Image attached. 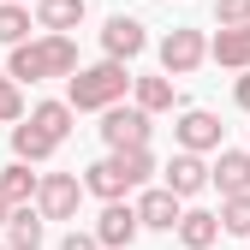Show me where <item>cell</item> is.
Wrapping results in <instances>:
<instances>
[{"label":"cell","mask_w":250,"mask_h":250,"mask_svg":"<svg viewBox=\"0 0 250 250\" xmlns=\"http://www.w3.org/2000/svg\"><path fill=\"white\" fill-rule=\"evenodd\" d=\"M0 119L6 125H24V96H18V78L0 72Z\"/></svg>","instance_id":"obj_23"},{"label":"cell","mask_w":250,"mask_h":250,"mask_svg":"<svg viewBox=\"0 0 250 250\" xmlns=\"http://www.w3.org/2000/svg\"><path fill=\"white\" fill-rule=\"evenodd\" d=\"M232 102H238V107H244V113H250V72H244V78H238V83H232Z\"/></svg>","instance_id":"obj_26"},{"label":"cell","mask_w":250,"mask_h":250,"mask_svg":"<svg viewBox=\"0 0 250 250\" xmlns=\"http://www.w3.org/2000/svg\"><path fill=\"white\" fill-rule=\"evenodd\" d=\"M137 232H143L137 203H107V208H102V221H96L102 250H131V244H137Z\"/></svg>","instance_id":"obj_9"},{"label":"cell","mask_w":250,"mask_h":250,"mask_svg":"<svg viewBox=\"0 0 250 250\" xmlns=\"http://www.w3.org/2000/svg\"><path fill=\"white\" fill-rule=\"evenodd\" d=\"M0 250H6V244H0Z\"/></svg>","instance_id":"obj_29"},{"label":"cell","mask_w":250,"mask_h":250,"mask_svg":"<svg viewBox=\"0 0 250 250\" xmlns=\"http://www.w3.org/2000/svg\"><path fill=\"white\" fill-rule=\"evenodd\" d=\"M102 48H107V60L131 66V60L149 48V36H143V18H131V12H113V18H107V30H102Z\"/></svg>","instance_id":"obj_8"},{"label":"cell","mask_w":250,"mask_h":250,"mask_svg":"<svg viewBox=\"0 0 250 250\" xmlns=\"http://www.w3.org/2000/svg\"><path fill=\"white\" fill-rule=\"evenodd\" d=\"M137 221H143V227H155V232H179L185 208H179V197L167 191V185H155V191H143V197H137Z\"/></svg>","instance_id":"obj_11"},{"label":"cell","mask_w":250,"mask_h":250,"mask_svg":"<svg viewBox=\"0 0 250 250\" xmlns=\"http://www.w3.org/2000/svg\"><path fill=\"white\" fill-rule=\"evenodd\" d=\"M173 102H179L173 78H137V107H143V113H167Z\"/></svg>","instance_id":"obj_20"},{"label":"cell","mask_w":250,"mask_h":250,"mask_svg":"<svg viewBox=\"0 0 250 250\" xmlns=\"http://www.w3.org/2000/svg\"><path fill=\"white\" fill-rule=\"evenodd\" d=\"M24 36H30V6L0 0V42H6V48H24Z\"/></svg>","instance_id":"obj_21"},{"label":"cell","mask_w":250,"mask_h":250,"mask_svg":"<svg viewBox=\"0 0 250 250\" xmlns=\"http://www.w3.org/2000/svg\"><path fill=\"white\" fill-rule=\"evenodd\" d=\"M149 131H155V125H149V113H143L137 102L102 113V143H107V149H149Z\"/></svg>","instance_id":"obj_5"},{"label":"cell","mask_w":250,"mask_h":250,"mask_svg":"<svg viewBox=\"0 0 250 250\" xmlns=\"http://www.w3.org/2000/svg\"><path fill=\"white\" fill-rule=\"evenodd\" d=\"M161 185H167L173 197H197L203 185H214V167L203 161V155H185V149H179L173 161L161 167Z\"/></svg>","instance_id":"obj_10"},{"label":"cell","mask_w":250,"mask_h":250,"mask_svg":"<svg viewBox=\"0 0 250 250\" xmlns=\"http://www.w3.org/2000/svg\"><path fill=\"white\" fill-rule=\"evenodd\" d=\"M6 250H42V208H12Z\"/></svg>","instance_id":"obj_15"},{"label":"cell","mask_w":250,"mask_h":250,"mask_svg":"<svg viewBox=\"0 0 250 250\" xmlns=\"http://www.w3.org/2000/svg\"><path fill=\"white\" fill-rule=\"evenodd\" d=\"M36 24L48 36H66V30L83 24V0H36Z\"/></svg>","instance_id":"obj_14"},{"label":"cell","mask_w":250,"mask_h":250,"mask_svg":"<svg viewBox=\"0 0 250 250\" xmlns=\"http://www.w3.org/2000/svg\"><path fill=\"white\" fill-rule=\"evenodd\" d=\"M30 125H36L42 137L66 143V131H72V102H36V107H30Z\"/></svg>","instance_id":"obj_16"},{"label":"cell","mask_w":250,"mask_h":250,"mask_svg":"<svg viewBox=\"0 0 250 250\" xmlns=\"http://www.w3.org/2000/svg\"><path fill=\"white\" fill-rule=\"evenodd\" d=\"M173 131H179V149L185 155H208V149H221V131H227V125L214 119L208 107H185Z\"/></svg>","instance_id":"obj_7"},{"label":"cell","mask_w":250,"mask_h":250,"mask_svg":"<svg viewBox=\"0 0 250 250\" xmlns=\"http://www.w3.org/2000/svg\"><path fill=\"white\" fill-rule=\"evenodd\" d=\"M208 54L221 60V66H232V72H250V30H221V36L208 42Z\"/></svg>","instance_id":"obj_17"},{"label":"cell","mask_w":250,"mask_h":250,"mask_svg":"<svg viewBox=\"0 0 250 250\" xmlns=\"http://www.w3.org/2000/svg\"><path fill=\"white\" fill-rule=\"evenodd\" d=\"M83 203V185L78 173H42V191H36V208H42V221H72Z\"/></svg>","instance_id":"obj_6"},{"label":"cell","mask_w":250,"mask_h":250,"mask_svg":"<svg viewBox=\"0 0 250 250\" xmlns=\"http://www.w3.org/2000/svg\"><path fill=\"white\" fill-rule=\"evenodd\" d=\"M60 250H102V238H96V232H66Z\"/></svg>","instance_id":"obj_25"},{"label":"cell","mask_w":250,"mask_h":250,"mask_svg":"<svg viewBox=\"0 0 250 250\" xmlns=\"http://www.w3.org/2000/svg\"><path fill=\"white\" fill-rule=\"evenodd\" d=\"M54 149H60V143H54V137H42L30 119H24V125H12V155H18V161H48Z\"/></svg>","instance_id":"obj_19"},{"label":"cell","mask_w":250,"mask_h":250,"mask_svg":"<svg viewBox=\"0 0 250 250\" xmlns=\"http://www.w3.org/2000/svg\"><path fill=\"white\" fill-rule=\"evenodd\" d=\"M149 173H155L149 149H107V161H96L83 173V191H96L102 203H125V191L149 185Z\"/></svg>","instance_id":"obj_3"},{"label":"cell","mask_w":250,"mask_h":250,"mask_svg":"<svg viewBox=\"0 0 250 250\" xmlns=\"http://www.w3.org/2000/svg\"><path fill=\"white\" fill-rule=\"evenodd\" d=\"M203 60H208V36H203V30L185 24V30H167V36H161V72H167V78L197 72Z\"/></svg>","instance_id":"obj_4"},{"label":"cell","mask_w":250,"mask_h":250,"mask_svg":"<svg viewBox=\"0 0 250 250\" xmlns=\"http://www.w3.org/2000/svg\"><path fill=\"white\" fill-rule=\"evenodd\" d=\"M12 6H24V0H12Z\"/></svg>","instance_id":"obj_28"},{"label":"cell","mask_w":250,"mask_h":250,"mask_svg":"<svg viewBox=\"0 0 250 250\" xmlns=\"http://www.w3.org/2000/svg\"><path fill=\"white\" fill-rule=\"evenodd\" d=\"M214 24L221 30H250V0H214Z\"/></svg>","instance_id":"obj_24"},{"label":"cell","mask_w":250,"mask_h":250,"mask_svg":"<svg viewBox=\"0 0 250 250\" xmlns=\"http://www.w3.org/2000/svg\"><path fill=\"white\" fill-rule=\"evenodd\" d=\"M0 191H6L18 208H30V197L42 191V173H30V161H12L6 173H0Z\"/></svg>","instance_id":"obj_18"},{"label":"cell","mask_w":250,"mask_h":250,"mask_svg":"<svg viewBox=\"0 0 250 250\" xmlns=\"http://www.w3.org/2000/svg\"><path fill=\"white\" fill-rule=\"evenodd\" d=\"M12 208H18V203H12L6 191H0V227H6V221H12Z\"/></svg>","instance_id":"obj_27"},{"label":"cell","mask_w":250,"mask_h":250,"mask_svg":"<svg viewBox=\"0 0 250 250\" xmlns=\"http://www.w3.org/2000/svg\"><path fill=\"white\" fill-rule=\"evenodd\" d=\"M6 72H12L18 83H42V78H78L83 66H78V42H72V36H36V42L12 48Z\"/></svg>","instance_id":"obj_1"},{"label":"cell","mask_w":250,"mask_h":250,"mask_svg":"<svg viewBox=\"0 0 250 250\" xmlns=\"http://www.w3.org/2000/svg\"><path fill=\"white\" fill-rule=\"evenodd\" d=\"M214 238H221V214H208V208H185V221H179V244H185V250H208Z\"/></svg>","instance_id":"obj_13"},{"label":"cell","mask_w":250,"mask_h":250,"mask_svg":"<svg viewBox=\"0 0 250 250\" xmlns=\"http://www.w3.org/2000/svg\"><path fill=\"white\" fill-rule=\"evenodd\" d=\"M221 232L250 238V197H221Z\"/></svg>","instance_id":"obj_22"},{"label":"cell","mask_w":250,"mask_h":250,"mask_svg":"<svg viewBox=\"0 0 250 250\" xmlns=\"http://www.w3.org/2000/svg\"><path fill=\"white\" fill-rule=\"evenodd\" d=\"M214 185H221V197H250V149H221Z\"/></svg>","instance_id":"obj_12"},{"label":"cell","mask_w":250,"mask_h":250,"mask_svg":"<svg viewBox=\"0 0 250 250\" xmlns=\"http://www.w3.org/2000/svg\"><path fill=\"white\" fill-rule=\"evenodd\" d=\"M125 89H137V78L119 60H96L78 78H66V102H72V113H107V107H119Z\"/></svg>","instance_id":"obj_2"}]
</instances>
